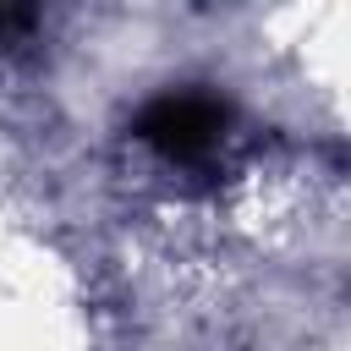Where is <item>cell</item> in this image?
<instances>
[{
	"label": "cell",
	"mask_w": 351,
	"mask_h": 351,
	"mask_svg": "<svg viewBox=\"0 0 351 351\" xmlns=\"http://www.w3.org/2000/svg\"><path fill=\"white\" fill-rule=\"evenodd\" d=\"M225 126H230V110H225L214 93H186V88L148 99L143 115H137V137H143L154 154L176 159V165L208 159V154L225 143Z\"/></svg>",
	"instance_id": "obj_1"
}]
</instances>
